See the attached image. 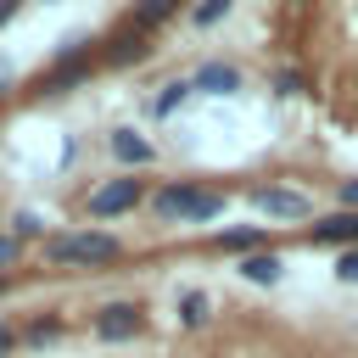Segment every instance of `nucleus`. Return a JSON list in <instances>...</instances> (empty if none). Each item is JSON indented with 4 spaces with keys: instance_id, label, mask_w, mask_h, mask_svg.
I'll use <instances>...</instances> for the list:
<instances>
[{
    "instance_id": "nucleus-1",
    "label": "nucleus",
    "mask_w": 358,
    "mask_h": 358,
    "mask_svg": "<svg viewBox=\"0 0 358 358\" xmlns=\"http://www.w3.org/2000/svg\"><path fill=\"white\" fill-rule=\"evenodd\" d=\"M224 207H229V196L218 185H201V179H168L145 201V213L157 224H218Z\"/></svg>"
},
{
    "instance_id": "nucleus-2",
    "label": "nucleus",
    "mask_w": 358,
    "mask_h": 358,
    "mask_svg": "<svg viewBox=\"0 0 358 358\" xmlns=\"http://www.w3.org/2000/svg\"><path fill=\"white\" fill-rule=\"evenodd\" d=\"M123 257V241L112 229H67L45 241V263L50 268H106Z\"/></svg>"
},
{
    "instance_id": "nucleus-3",
    "label": "nucleus",
    "mask_w": 358,
    "mask_h": 358,
    "mask_svg": "<svg viewBox=\"0 0 358 358\" xmlns=\"http://www.w3.org/2000/svg\"><path fill=\"white\" fill-rule=\"evenodd\" d=\"M145 201H151L145 179L112 173V179H101V185L84 196V213H90V218H123V213H134V207H145Z\"/></svg>"
},
{
    "instance_id": "nucleus-4",
    "label": "nucleus",
    "mask_w": 358,
    "mask_h": 358,
    "mask_svg": "<svg viewBox=\"0 0 358 358\" xmlns=\"http://www.w3.org/2000/svg\"><path fill=\"white\" fill-rule=\"evenodd\" d=\"M95 73V56H90V39H73V45H62L56 50V62H50V73L39 78V95H62V90H73V84H84Z\"/></svg>"
},
{
    "instance_id": "nucleus-5",
    "label": "nucleus",
    "mask_w": 358,
    "mask_h": 358,
    "mask_svg": "<svg viewBox=\"0 0 358 358\" xmlns=\"http://www.w3.org/2000/svg\"><path fill=\"white\" fill-rule=\"evenodd\" d=\"M246 201H252L257 213L280 218V224H313V201H308L302 190H291V185H252Z\"/></svg>"
},
{
    "instance_id": "nucleus-6",
    "label": "nucleus",
    "mask_w": 358,
    "mask_h": 358,
    "mask_svg": "<svg viewBox=\"0 0 358 358\" xmlns=\"http://www.w3.org/2000/svg\"><path fill=\"white\" fill-rule=\"evenodd\" d=\"M145 330V308L140 302H106L95 308V336L101 341H134Z\"/></svg>"
},
{
    "instance_id": "nucleus-7",
    "label": "nucleus",
    "mask_w": 358,
    "mask_h": 358,
    "mask_svg": "<svg viewBox=\"0 0 358 358\" xmlns=\"http://www.w3.org/2000/svg\"><path fill=\"white\" fill-rule=\"evenodd\" d=\"M308 241H313V246H336V252L358 246V213H347V207H336V213H319V218L308 224Z\"/></svg>"
},
{
    "instance_id": "nucleus-8",
    "label": "nucleus",
    "mask_w": 358,
    "mask_h": 358,
    "mask_svg": "<svg viewBox=\"0 0 358 358\" xmlns=\"http://www.w3.org/2000/svg\"><path fill=\"white\" fill-rule=\"evenodd\" d=\"M190 90H196V95H241L246 78H241L235 62H201V67L190 73Z\"/></svg>"
},
{
    "instance_id": "nucleus-9",
    "label": "nucleus",
    "mask_w": 358,
    "mask_h": 358,
    "mask_svg": "<svg viewBox=\"0 0 358 358\" xmlns=\"http://www.w3.org/2000/svg\"><path fill=\"white\" fill-rule=\"evenodd\" d=\"M106 151H112V162H123V168L157 162V145H151L140 129H112V134H106Z\"/></svg>"
},
{
    "instance_id": "nucleus-10",
    "label": "nucleus",
    "mask_w": 358,
    "mask_h": 358,
    "mask_svg": "<svg viewBox=\"0 0 358 358\" xmlns=\"http://www.w3.org/2000/svg\"><path fill=\"white\" fill-rule=\"evenodd\" d=\"M145 56H151V34H140L134 22H129L106 50H101V62H106V67H134V62H145Z\"/></svg>"
},
{
    "instance_id": "nucleus-11",
    "label": "nucleus",
    "mask_w": 358,
    "mask_h": 358,
    "mask_svg": "<svg viewBox=\"0 0 358 358\" xmlns=\"http://www.w3.org/2000/svg\"><path fill=\"white\" fill-rule=\"evenodd\" d=\"M213 246H218V252H241V257H252V252H268V229H263V224H246V229L235 224V229H218Z\"/></svg>"
},
{
    "instance_id": "nucleus-12",
    "label": "nucleus",
    "mask_w": 358,
    "mask_h": 358,
    "mask_svg": "<svg viewBox=\"0 0 358 358\" xmlns=\"http://www.w3.org/2000/svg\"><path fill=\"white\" fill-rule=\"evenodd\" d=\"M235 274H241V280H252V285H280L285 263H280V252H252V257H241V263H235Z\"/></svg>"
},
{
    "instance_id": "nucleus-13",
    "label": "nucleus",
    "mask_w": 358,
    "mask_h": 358,
    "mask_svg": "<svg viewBox=\"0 0 358 358\" xmlns=\"http://www.w3.org/2000/svg\"><path fill=\"white\" fill-rule=\"evenodd\" d=\"M190 95H196V90H190V78H173V84H162V95H151V101H145V112L162 123V117H173Z\"/></svg>"
},
{
    "instance_id": "nucleus-14",
    "label": "nucleus",
    "mask_w": 358,
    "mask_h": 358,
    "mask_svg": "<svg viewBox=\"0 0 358 358\" xmlns=\"http://www.w3.org/2000/svg\"><path fill=\"white\" fill-rule=\"evenodd\" d=\"M179 6H185V0H140V6H134V28H140V34H151V28H162Z\"/></svg>"
},
{
    "instance_id": "nucleus-15",
    "label": "nucleus",
    "mask_w": 358,
    "mask_h": 358,
    "mask_svg": "<svg viewBox=\"0 0 358 358\" xmlns=\"http://www.w3.org/2000/svg\"><path fill=\"white\" fill-rule=\"evenodd\" d=\"M207 313H213V302H207V291H185V296H179V324H185V330H196V324H207Z\"/></svg>"
},
{
    "instance_id": "nucleus-16",
    "label": "nucleus",
    "mask_w": 358,
    "mask_h": 358,
    "mask_svg": "<svg viewBox=\"0 0 358 358\" xmlns=\"http://www.w3.org/2000/svg\"><path fill=\"white\" fill-rule=\"evenodd\" d=\"M229 11H235V0H196V6H190V22H196V28H218Z\"/></svg>"
},
{
    "instance_id": "nucleus-17",
    "label": "nucleus",
    "mask_w": 358,
    "mask_h": 358,
    "mask_svg": "<svg viewBox=\"0 0 358 358\" xmlns=\"http://www.w3.org/2000/svg\"><path fill=\"white\" fill-rule=\"evenodd\" d=\"M11 235H17L22 246L39 241V235H45V218H39V213H11Z\"/></svg>"
},
{
    "instance_id": "nucleus-18",
    "label": "nucleus",
    "mask_w": 358,
    "mask_h": 358,
    "mask_svg": "<svg viewBox=\"0 0 358 358\" xmlns=\"http://www.w3.org/2000/svg\"><path fill=\"white\" fill-rule=\"evenodd\" d=\"M268 84H274V95H302V90H308V78H302L296 67H274Z\"/></svg>"
},
{
    "instance_id": "nucleus-19",
    "label": "nucleus",
    "mask_w": 358,
    "mask_h": 358,
    "mask_svg": "<svg viewBox=\"0 0 358 358\" xmlns=\"http://www.w3.org/2000/svg\"><path fill=\"white\" fill-rule=\"evenodd\" d=\"M62 330H67V319L50 313V319H34V324L22 330V341H50V336H62Z\"/></svg>"
},
{
    "instance_id": "nucleus-20",
    "label": "nucleus",
    "mask_w": 358,
    "mask_h": 358,
    "mask_svg": "<svg viewBox=\"0 0 358 358\" xmlns=\"http://www.w3.org/2000/svg\"><path fill=\"white\" fill-rule=\"evenodd\" d=\"M336 280H341V285H358V246L336 252Z\"/></svg>"
},
{
    "instance_id": "nucleus-21",
    "label": "nucleus",
    "mask_w": 358,
    "mask_h": 358,
    "mask_svg": "<svg viewBox=\"0 0 358 358\" xmlns=\"http://www.w3.org/2000/svg\"><path fill=\"white\" fill-rule=\"evenodd\" d=\"M11 263H22V241H17L11 229H0V274H6Z\"/></svg>"
},
{
    "instance_id": "nucleus-22",
    "label": "nucleus",
    "mask_w": 358,
    "mask_h": 358,
    "mask_svg": "<svg viewBox=\"0 0 358 358\" xmlns=\"http://www.w3.org/2000/svg\"><path fill=\"white\" fill-rule=\"evenodd\" d=\"M336 201H341L347 213H358V173H352V179H341V190H336Z\"/></svg>"
},
{
    "instance_id": "nucleus-23",
    "label": "nucleus",
    "mask_w": 358,
    "mask_h": 358,
    "mask_svg": "<svg viewBox=\"0 0 358 358\" xmlns=\"http://www.w3.org/2000/svg\"><path fill=\"white\" fill-rule=\"evenodd\" d=\"M17 341H22V336H17V324H6V319H0V358H11V347H17Z\"/></svg>"
},
{
    "instance_id": "nucleus-24",
    "label": "nucleus",
    "mask_w": 358,
    "mask_h": 358,
    "mask_svg": "<svg viewBox=\"0 0 358 358\" xmlns=\"http://www.w3.org/2000/svg\"><path fill=\"white\" fill-rule=\"evenodd\" d=\"M17 11H22V0H0V28H6V22L17 17Z\"/></svg>"
},
{
    "instance_id": "nucleus-25",
    "label": "nucleus",
    "mask_w": 358,
    "mask_h": 358,
    "mask_svg": "<svg viewBox=\"0 0 358 358\" xmlns=\"http://www.w3.org/2000/svg\"><path fill=\"white\" fill-rule=\"evenodd\" d=\"M0 296H11V274H0Z\"/></svg>"
},
{
    "instance_id": "nucleus-26",
    "label": "nucleus",
    "mask_w": 358,
    "mask_h": 358,
    "mask_svg": "<svg viewBox=\"0 0 358 358\" xmlns=\"http://www.w3.org/2000/svg\"><path fill=\"white\" fill-rule=\"evenodd\" d=\"M291 6H313V0H291Z\"/></svg>"
}]
</instances>
